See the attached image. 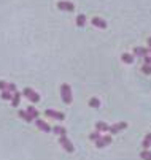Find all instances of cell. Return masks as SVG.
Returning <instances> with one entry per match:
<instances>
[{
  "mask_svg": "<svg viewBox=\"0 0 151 160\" xmlns=\"http://www.w3.org/2000/svg\"><path fill=\"white\" fill-rule=\"evenodd\" d=\"M18 116H19L21 119H24L26 122H32V121H34V119L29 116V114H27V111H24V109H21V111L18 112Z\"/></svg>",
  "mask_w": 151,
  "mask_h": 160,
  "instance_id": "13",
  "label": "cell"
},
{
  "mask_svg": "<svg viewBox=\"0 0 151 160\" xmlns=\"http://www.w3.org/2000/svg\"><path fill=\"white\" fill-rule=\"evenodd\" d=\"M7 90H8V92H11V94H14V92H16V84L10 82V84H8V87H7Z\"/></svg>",
  "mask_w": 151,
  "mask_h": 160,
  "instance_id": "24",
  "label": "cell"
},
{
  "mask_svg": "<svg viewBox=\"0 0 151 160\" xmlns=\"http://www.w3.org/2000/svg\"><path fill=\"white\" fill-rule=\"evenodd\" d=\"M59 143H60V146L64 148V149H65L67 152H73L75 151V148H73V144H72V141L67 138V136L65 135H62V136H59Z\"/></svg>",
  "mask_w": 151,
  "mask_h": 160,
  "instance_id": "3",
  "label": "cell"
},
{
  "mask_svg": "<svg viewBox=\"0 0 151 160\" xmlns=\"http://www.w3.org/2000/svg\"><path fill=\"white\" fill-rule=\"evenodd\" d=\"M108 128H110V125L108 124H105V122H96V130L97 132H108Z\"/></svg>",
  "mask_w": 151,
  "mask_h": 160,
  "instance_id": "12",
  "label": "cell"
},
{
  "mask_svg": "<svg viewBox=\"0 0 151 160\" xmlns=\"http://www.w3.org/2000/svg\"><path fill=\"white\" fill-rule=\"evenodd\" d=\"M99 138H100V132H97V130H96V132H92V133L89 135V140H92L94 143H96Z\"/></svg>",
  "mask_w": 151,
  "mask_h": 160,
  "instance_id": "20",
  "label": "cell"
},
{
  "mask_svg": "<svg viewBox=\"0 0 151 160\" xmlns=\"http://www.w3.org/2000/svg\"><path fill=\"white\" fill-rule=\"evenodd\" d=\"M45 116L51 118V119H56V121H64L65 119L64 112H59V111H54V109H45Z\"/></svg>",
  "mask_w": 151,
  "mask_h": 160,
  "instance_id": "4",
  "label": "cell"
},
{
  "mask_svg": "<svg viewBox=\"0 0 151 160\" xmlns=\"http://www.w3.org/2000/svg\"><path fill=\"white\" fill-rule=\"evenodd\" d=\"M23 95L24 97H27L30 102H34V103H38L40 102V95L35 92L34 89H30V87H26L24 90H23Z\"/></svg>",
  "mask_w": 151,
  "mask_h": 160,
  "instance_id": "2",
  "label": "cell"
},
{
  "mask_svg": "<svg viewBox=\"0 0 151 160\" xmlns=\"http://www.w3.org/2000/svg\"><path fill=\"white\" fill-rule=\"evenodd\" d=\"M89 106H91V108H99V106H100V102H99L97 98H91V100H89Z\"/></svg>",
  "mask_w": 151,
  "mask_h": 160,
  "instance_id": "22",
  "label": "cell"
},
{
  "mask_svg": "<svg viewBox=\"0 0 151 160\" xmlns=\"http://www.w3.org/2000/svg\"><path fill=\"white\" fill-rule=\"evenodd\" d=\"M140 157H142L143 160H151V151H148V149H143V151L140 152Z\"/></svg>",
  "mask_w": 151,
  "mask_h": 160,
  "instance_id": "19",
  "label": "cell"
},
{
  "mask_svg": "<svg viewBox=\"0 0 151 160\" xmlns=\"http://www.w3.org/2000/svg\"><path fill=\"white\" fill-rule=\"evenodd\" d=\"M26 111H27V114H29V116H30L32 119H38V111H37L34 106H29Z\"/></svg>",
  "mask_w": 151,
  "mask_h": 160,
  "instance_id": "15",
  "label": "cell"
},
{
  "mask_svg": "<svg viewBox=\"0 0 151 160\" xmlns=\"http://www.w3.org/2000/svg\"><path fill=\"white\" fill-rule=\"evenodd\" d=\"M92 26L97 29H107V21H103L102 18H92Z\"/></svg>",
  "mask_w": 151,
  "mask_h": 160,
  "instance_id": "9",
  "label": "cell"
},
{
  "mask_svg": "<svg viewBox=\"0 0 151 160\" xmlns=\"http://www.w3.org/2000/svg\"><path fill=\"white\" fill-rule=\"evenodd\" d=\"M148 49H149V51H151V37H149V38H148Z\"/></svg>",
  "mask_w": 151,
  "mask_h": 160,
  "instance_id": "27",
  "label": "cell"
},
{
  "mask_svg": "<svg viewBox=\"0 0 151 160\" xmlns=\"http://www.w3.org/2000/svg\"><path fill=\"white\" fill-rule=\"evenodd\" d=\"M143 149H148L149 146H151V133H148L146 136H145V138H143Z\"/></svg>",
  "mask_w": 151,
  "mask_h": 160,
  "instance_id": "17",
  "label": "cell"
},
{
  "mask_svg": "<svg viewBox=\"0 0 151 160\" xmlns=\"http://www.w3.org/2000/svg\"><path fill=\"white\" fill-rule=\"evenodd\" d=\"M13 94L8 92V90H2V100H11Z\"/></svg>",
  "mask_w": 151,
  "mask_h": 160,
  "instance_id": "21",
  "label": "cell"
},
{
  "mask_svg": "<svg viewBox=\"0 0 151 160\" xmlns=\"http://www.w3.org/2000/svg\"><path fill=\"white\" fill-rule=\"evenodd\" d=\"M149 54L148 48H134V57H145Z\"/></svg>",
  "mask_w": 151,
  "mask_h": 160,
  "instance_id": "10",
  "label": "cell"
},
{
  "mask_svg": "<svg viewBox=\"0 0 151 160\" xmlns=\"http://www.w3.org/2000/svg\"><path fill=\"white\" fill-rule=\"evenodd\" d=\"M121 59H122V62H124V63H134V56H132V54L124 52V54L121 56Z\"/></svg>",
  "mask_w": 151,
  "mask_h": 160,
  "instance_id": "14",
  "label": "cell"
},
{
  "mask_svg": "<svg viewBox=\"0 0 151 160\" xmlns=\"http://www.w3.org/2000/svg\"><path fill=\"white\" fill-rule=\"evenodd\" d=\"M143 62H145L146 65H149V67H151V56H149V54H148V56H145V57H143Z\"/></svg>",
  "mask_w": 151,
  "mask_h": 160,
  "instance_id": "25",
  "label": "cell"
},
{
  "mask_svg": "<svg viewBox=\"0 0 151 160\" xmlns=\"http://www.w3.org/2000/svg\"><path fill=\"white\" fill-rule=\"evenodd\" d=\"M127 127V124L126 122H118V124H115V125H112L110 128H108V132L110 133H118V132H121V130H124Z\"/></svg>",
  "mask_w": 151,
  "mask_h": 160,
  "instance_id": "8",
  "label": "cell"
},
{
  "mask_svg": "<svg viewBox=\"0 0 151 160\" xmlns=\"http://www.w3.org/2000/svg\"><path fill=\"white\" fill-rule=\"evenodd\" d=\"M53 132L56 133V135H59V136H62V135H67V130L64 128V127H53Z\"/></svg>",
  "mask_w": 151,
  "mask_h": 160,
  "instance_id": "16",
  "label": "cell"
},
{
  "mask_svg": "<svg viewBox=\"0 0 151 160\" xmlns=\"http://www.w3.org/2000/svg\"><path fill=\"white\" fill-rule=\"evenodd\" d=\"M57 8L62 10V11H73L75 10V5L72 2H69V0H60V2L57 3Z\"/></svg>",
  "mask_w": 151,
  "mask_h": 160,
  "instance_id": "5",
  "label": "cell"
},
{
  "mask_svg": "<svg viewBox=\"0 0 151 160\" xmlns=\"http://www.w3.org/2000/svg\"><path fill=\"white\" fill-rule=\"evenodd\" d=\"M7 87H8V82L0 81V90H7Z\"/></svg>",
  "mask_w": 151,
  "mask_h": 160,
  "instance_id": "26",
  "label": "cell"
},
{
  "mask_svg": "<svg viewBox=\"0 0 151 160\" xmlns=\"http://www.w3.org/2000/svg\"><path fill=\"white\" fill-rule=\"evenodd\" d=\"M60 97H62L64 103H67V105L72 103V89H70L69 84H62L60 86Z\"/></svg>",
  "mask_w": 151,
  "mask_h": 160,
  "instance_id": "1",
  "label": "cell"
},
{
  "mask_svg": "<svg viewBox=\"0 0 151 160\" xmlns=\"http://www.w3.org/2000/svg\"><path fill=\"white\" fill-rule=\"evenodd\" d=\"M10 102H11V106H14V108H16V106H19V102H21V94L18 92V90L13 94V97H11V100H10Z\"/></svg>",
  "mask_w": 151,
  "mask_h": 160,
  "instance_id": "11",
  "label": "cell"
},
{
  "mask_svg": "<svg viewBox=\"0 0 151 160\" xmlns=\"http://www.w3.org/2000/svg\"><path fill=\"white\" fill-rule=\"evenodd\" d=\"M110 143H112V136L107 135V136H100V138L96 141V146L97 148H105L107 144H110Z\"/></svg>",
  "mask_w": 151,
  "mask_h": 160,
  "instance_id": "7",
  "label": "cell"
},
{
  "mask_svg": "<svg viewBox=\"0 0 151 160\" xmlns=\"http://www.w3.org/2000/svg\"><path fill=\"white\" fill-rule=\"evenodd\" d=\"M84 22H86L84 14H78V16H76V26H78V27H83V26H84Z\"/></svg>",
  "mask_w": 151,
  "mask_h": 160,
  "instance_id": "18",
  "label": "cell"
},
{
  "mask_svg": "<svg viewBox=\"0 0 151 160\" xmlns=\"http://www.w3.org/2000/svg\"><path fill=\"white\" fill-rule=\"evenodd\" d=\"M142 72H143V73H145V75H151V67H149V65H146V63H145V65H143V67H142Z\"/></svg>",
  "mask_w": 151,
  "mask_h": 160,
  "instance_id": "23",
  "label": "cell"
},
{
  "mask_svg": "<svg viewBox=\"0 0 151 160\" xmlns=\"http://www.w3.org/2000/svg\"><path fill=\"white\" fill-rule=\"evenodd\" d=\"M35 125L41 130V132H45V133H49V132H53V127L51 125H48L45 121H41V119H35Z\"/></svg>",
  "mask_w": 151,
  "mask_h": 160,
  "instance_id": "6",
  "label": "cell"
}]
</instances>
